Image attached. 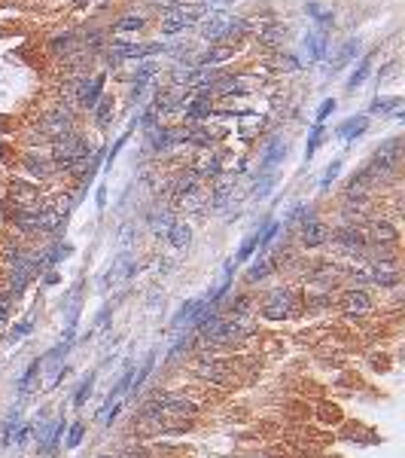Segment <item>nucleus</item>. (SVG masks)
<instances>
[{
  "label": "nucleus",
  "instance_id": "29",
  "mask_svg": "<svg viewBox=\"0 0 405 458\" xmlns=\"http://www.w3.org/2000/svg\"><path fill=\"white\" fill-rule=\"evenodd\" d=\"M272 68L277 71V73H296V71H302V62L296 55H290V52H274L272 55Z\"/></svg>",
  "mask_w": 405,
  "mask_h": 458
},
{
  "label": "nucleus",
  "instance_id": "30",
  "mask_svg": "<svg viewBox=\"0 0 405 458\" xmlns=\"http://www.w3.org/2000/svg\"><path fill=\"white\" fill-rule=\"evenodd\" d=\"M165 236H168V241H171L174 248H186V245H189V238H192V229H189V223L174 220V223H171V229H168Z\"/></svg>",
  "mask_w": 405,
  "mask_h": 458
},
{
  "label": "nucleus",
  "instance_id": "2",
  "mask_svg": "<svg viewBox=\"0 0 405 458\" xmlns=\"http://www.w3.org/2000/svg\"><path fill=\"white\" fill-rule=\"evenodd\" d=\"M207 15V6L198 3V0H192V3H186V0H180V3L174 6V10L162 13V34L165 37H174V34H183V31L196 28L198 19H205Z\"/></svg>",
  "mask_w": 405,
  "mask_h": 458
},
{
  "label": "nucleus",
  "instance_id": "40",
  "mask_svg": "<svg viewBox=\"0 0 405 458\" xmlns=\"http://www.w3.org/2000/svg\"><path fill=\"white\" fill-rule=\"evenodd\" d=\"M256 248H259V232H256V236H250L247 241H244V248L238 251V263H244V260H247V257H250L253 251H256Z\"/></svg>",
  "mask_w": 405,
  "mask_h": 458
},
{
  "label": "nucleus",
  "instance_id": "24",
  "mask_svg": "<svg viewBox=\"0 0 405 458\" xmlns=\"http://www.w3.org/2000/svg\"><path fill=\"white\" fill-rule=\"evenodd\" d=\"M113 107H116V101H113V95H101L98 98V104L89 110V116H91V122H95L98 129H104V126H110V120H113Z\"/></svg>",
  "mask_w": 405,
  "mask_h": 458
},
{
  "label": "nucleus",
  "instance_id": "37",
  "mask_svg": "<svg viewBox=\"0 0 405 458\" xmlns=\"http://www.w3.org/2000/svg\"><path fill=\"white\" fill-rule=\"evenodd\" d=\"M320 144H323V126H314V129H311V138H308V147H305V156H308V159L317 153Z\"/></svg>",
  "mask_w": 405,
  "mask_h": 458
},
{
  "label": "nucleus",
  "instance_id": "22",
  "mask_svg": "<svg viewBox=\"0 0 405 458\" xmlns=\"http://www.w3.org/2000/svg\"><path fill=\"white\" fill-rule=\"evenodd\" d=\"M329 34H320V31H308L305 34V43H302V49H305V55H308V64H314L320 62L326 52H329Z\"/></svg>",
  "mask_w": 405,
  "mask_h": 458
},
{
  "label": "nucleus",
  "instance_id": "35",
  "mask_svg": "<svg viewBox=\"0 0 405 458\" xmlns=\"http://www.w3.org/2000/svg\"><path fill=\"white\" fill-rule=\"evenodd\" d=\"M13 315V296L6 294V290H0V330L6 327V321H10Z\"/></svg>",
  "mask_w": 405,
  "mask_h": 458
},
{
  "label": "nucleus",
  "instance_id": "34",
  "mask_svg": "<svg viewBox=\"0 0 405 458\" xmlns=\"http://www.w3.org/2000/svg\"><path fill=\"white\" fill-rule=\"evenodd\" d=\"M272 272H274V260H256V266L247 272V281H250V285H256V281L268 278Z\"/></svg>",
  "mask_w": 405,
  "mask_h": 458
},
{
  "label": "nucleus",
  "instance_id": "33",
  "mask_svg": "<svg viewBox=\"0 0 405 458\" xmlns=\"http://www.w3.org/2000/svg\"><path fill=\"white\" fill-rule=\"evenodd\" d=\"M357 49H360V40H348V43L341 46L339 58L332 62V73H335V71H341L344 64H351V62H353V55H357Z\"/></svg>",
  "mask_w": 405,
  "mask_h": 458
},
{
  "label": "nucleus",
  "instance_id": "9",
  "mask_svg": "<svg viewBox=\"0 0 405 458\" xmlns=\"http://www.w3.org/2000/svg\"><path fill=\"white\" fill-rule=\"evenodd\" d=\"M46 55L52 58V62H61V58L80 52L82 43H80V28H64V31H55L52 37L43 43Z\"/></svg>",
  "mask_w": 405,
  "mask_h": 458
},
{
  "label": "nucleus",
  "instance_id": "13",
  "mask_svg": "<svg viewBox=\"0 0 405 458\" xmlns=\"http://www.w3.org/2000/svg\"><path fill=\"white\" fill-rule=\"evenodd\" d=\"M329 236H332V227L320 217H311V220H302V229H299V241L302 248L308 251H317V248L329 245Z\"/></svg>",
  "mask_w": 405,
  "mask_h": 458
},
{
  "label": "nucleus",
  "instance_id": "20",
  "mask_svg": "<svg viewBox=\"0 0 405 458\" xmlns=\"http://www.w3.org/2000/svg\"><path fill=\"white\" fill-rule=\"evenodd\" d=\"M250 34H253V24H250L247 15H229V22H226L223 43H229V46H241Z\"/></svg>",
  "mask_w": 405,
  "mask_h": 458
},
{
  "label": "nucleus",
  "instance_id": "5",
  "mask_svg": "<svg viewBox=\"0 0 405 458\" xmlns=\"http://www.w3.org/2000/svg\"><path fill=\"white\" fill-rule=\"evenodd\" d=\"M19 169H22L24 178L34 180V183H46V180H55L58 178L55 162L49 159V153H40V150H28V153H22Z\"/></svg>",
  "mask_w": 405,
  "mask_h": 458
},
{
  "label": "nucleus",
  "instance_id": "39",
  "mask_svg": "<svg viewBox=\"0 0 405 458\" xmlns=\"http://www.w3.org/2000/svg\"><path fill=\"white\" fill-rule=\"evenodd\" d=\"M329 113H335V98H326V101L317 107V126H323L329 120Z\"/></svg>",
  "mask_w": 405,
  "mask_h": 458
},
{
  "label": "nucleus",
  "instance_id": "16",
  "mask_svg": "<svg viewBox=\"0 0 405 458\" xmlns=\"http://www.w3.org/2000/svg\"><path fill=\"white\" fill-rule=\"evenodd\" d=\"M149 28V19L138 10H128L122 15H116V22L110 24L107 31H113V37H128V34H140V31Z\"/></svg>",
  "mask_w": 405,
  "mask_h": 458
},
{
  "label": "nucleus",
  "instance_id": "44",
  "mask_svg": "<svg viewBox=\"0 0 405 458\" xmlns=\"http://www.w3.org/2000/svg\"><path fill=\"white\" fill-rule=\"evenodd\" d=\"M91 382H95V379H86V382H82V388H80V394H77V406H82V403H86V397L91 394Z\"/></svg>",
  "mask_w": 405,
  "mask_h": 458
},
{
  "label": "nucleus",
  "instance_id": "15",
  "mask_svg": "<svg viewBox=\"0 0 405 458\" xmlns=\"http://www.w3.org/2000/svg\"><path fill=\"white\" fill-rule=\"evenodd\" d=\"M238 55V46H229V43H210L207 49H201L196 55V68H219V64L232 62Z\"/></svg>",
  "mask_w": 405,
  "mask_h": 458
},
{
  "label": "nucleus",
  "instance_id": "17",
  "mask_svg": "<svg viewBox=\"0 0 405 458\" xmlns=\"http://www.w3.org/2000/svg\"><path fill=\"white\" fill-rule=\"evenodd\" d=\"M180 113H183V120H186V126H201V122L214 120L216 107H214V101H205V98H189Z\"/></svg>",
  "mask_w": 405,
  "mask_h": 458
},
{
  "label": "nucleus",
  "instance_id": "19",
  "mask_svg": "<svg viewBox=\"0 0 405 458\" xmlns=\"http://www.w3.org/2000/svg\"><path fill=\"white\" fill-rule=\"evenodd\" d=\"M286 150H290V144H286V138H281V135L265 141V147H263V171L265 174H272V169H277V162L286 159Z\"/></svg>",
  "mask_w": 405,
  "mask_h": 458
},
{
  "label": "nucleus",
  "instance_id": "12",
  "mask_svg": "<svg viewBox=\"0 0 405 458\" xmlns=\"http://www.w3.org/2000/svg\"><path fill=\"white\" fill-rule=\"evenodd\" d=\"M226 22H229V13L226 10H207L205 19H198L196 31L205 43H223V34H226Z\"/></svg>",
  "mask_w": 405,
  "mask_h": 458
},
{
  "label": "nucleus",
  "instance_id": "8",
  "mask_svg": "<svg viewBox=\"0 0 405 458\" xmlns=\"http://www.w3.org/2000/svg\"><path fill=\"white\" fill-rule=\"evenodd\" d=\"M329 241L348 257H362V251H366V232L357 223H341L339 229H332Z\"/></svg>",
  "mask_w": 405,
  "mask_h": 458
},
{
  "label": "nucleus",
  "instance_id": "3",
  "mask_svg": "<svg viewBox=\"0 0 405 458\" xmlns=\"http://www.w3.org/2000/svg\"><path fill=\"white\" fill-rule=\"evenodd\" d=\"M34 129L43 131L49 141H55V138L67 135V131L80 129V120H77V110L61 107V104H52V107H46V110H40V120H37V126Z\"/></svg>",
  "mask_w": 405,
  "mask_h": 458
},
{
  "label": "nucleus",
  "instance_id": "27",
  "mask_svg": "<svg viewBox=\"0 0 405 458\" xmlns=\"http://www.w3.org/2000/svg\"><path fill=\"white\" fill-rule=\"evenodd\" d=\"M159 71H162V68H159V62H156V58H140V62L134 64V71L128 73V80L149 83L153 77H159Z\"/></svg>",
  "mask_w": 405,
  "mask_h": 458
},
{
  "label": "nucleus",
  "instance_id": "41",
  "mask_svg": "<svg viewBox=\"0 0 405 458\" xmlns=\"http://www.w3.org/2000/svg\"><path fill=\"white\" fill-rule=\"evenodd\" d=\"M339 171H341V162L339 159H335L332 165H329V169H326V174H323V180H320V189H329V183H332L335 178H339Z\"/></svg>",
  "mask_w": 405,
  "mask_h": 458
},
{
  "label": "nucleus",
  "instance_id": "14",
  "mask_svg": "<svg viewBox=\"0 0 405 458\" xmlns=\"http://www.w3.org/2000/svg\"><path fill=\"white\" fill-rule=\"evenodd\" d=\"M196 376L201 382H210V385H226L229 376H232V370H229V364L219 361V357H198Z\"/></svg>",
  "mask_w": 405,
  "mask_h": 458
},
{
  "label": "nucleus",
  "instance_id": "31",
  "mask_svg": "<svg viewBox=\"0 0 405 458\" xmlns=\"http://www.w3.org/2000/svg\"><path fill=\"white\" fill-rule=\"evenodd\" d=\"M232 187H235V180H232V178H223V174H219L214 193H210V205H214V208H223L226 199L232 196Z\"/></svg>",
  "mask_w": 405,
  "mask_h": 458
},
{
  "label": "nucleus",
  "instance_id": "28",
  "mask_svg": "<svg viewBox=\"0 0 405 458\" xmlns=\"http://www.w3.org/2000/svg\"><path fill=\"white\" fill-rule=\"evenodd\" d=\"M402 98L396 95V98H375L372 104H369V116H375V113H393V116H402Z\"/></svg>",
  "mask_w": 405,
  "mask_h": 458
},
{
  "label": "nucleus",
  "instance_id": "46",
  "mask_svg": "<svg viewBox=\"0 0 405 458\" xmlns=\"http://www.w3.org/2000/svg\"><path fill=\"white\" fill-rule=\"evenodd\" d=\"M91 3H95V0H71V6H73V10H89Z\"/></svg>",
  "mask_w": 405,
  "mask_h": 458
},
{
  "label": "nucleus",
  "instance_id": "38",
  "mask_svg": "<svg viewBox=\"0 0 405 458\" xmlns=\"http://www.w3.org/2000/svg\"><path fill=\"white\" fill-rule=\"evenodd\" d=\"M147 89H149V83H140V80H131V89H128V101H143L147 98Z\"/></svg>",
  "mask_w": 405,
  "mask_h": 458
},
{
  "label": "nucleus",
  "instance_id": "45",
  "mask_svg": "<svg viewBox=\"0 0 405 458\" xmlns=\"http://www.w3.org/2000/svg\"><path fill=\"white\" fill-rule=\"evenodd\" d=\"M396 68H399V64H396V62H390V64H384V71H381V73H378V80H387V77H393V73H396Z\"/></svg>",
  "mask_w": 405,
  "mask_h": 458
},
{
  "label": "nucleus",
  "instance_id": "6",
  "mask_svg": "<svg viewBox=\"0 0 405 458\" xmlns=\"http://www.w3.org/2000/svg\"><path fill=\"white\" fill-rule=\"evenodd\" d=\"M6 196H10V202L15 208H22V211L43 205V189H40V183H34L28 178H13L6 183Z\"/></svg>",
  "mask_w": 405,
  "mask_h": 458
},
{
  "label": "nucleus",
  "instance_id": "25",
  "mask_svg": "<svg viewBox=\"0 0 405 458\" xmlns=\"http://www.w3.org/2000/svg\"><path fill=\"white\" fill-rule=\"evenodd\" d=\"M375 55H378V49H372V52H366V55L360 58V64H357V68H353V73L348 77V89H351V92L357 89V86H362V83H366V77H369V73H372Z\"/></svg>",
  "mask_w": 405,
  "mask_h": 458
},
{
  "label": "nucleus",
  "instance_id": "32",
  "mask_svg": "<svg viewBox=\"0 0 405 458\" xmlns=\"http://www.w3.org/2000/svg\"><path fill=\"white\" fill-rule=\"evenodd\" d=\"M174 223V214L168 211V208H156L153 214H149V227H153L156 232H168Z\"/></svg>",
  "mask_w": 405,
  "mask_h": 458
},
{
  "label": "nucleus",
  "instance_id": "11",
  "mask_svg": "<svg viewBox=\"0 0 405 458\" xmlns=\"http://www.w3.org/2000/svg\"><path fill=\"white\" fill-rule=\"evenodd\" d=\"M362 232H366V245L396 248V241H399V229H396L387 217H372L366 227H362Z\"/></svg>",
  "mask_w": 405,
  "mask_h": 458
},
{
  "label": "nucleus",
  "instance_id": "23",
  "mask_svg": "<svg viewBox=\"0 0 405 458\" xmlns=\"http://www.w3.org/2000/svg\"><path fill=\"white\" fill-rule=\"evenodd\" d=\"M171 189H174L177 199H183V196H189V193H196V189H201V178L196 174V169H183L171 180Z\"/></svg>",
  "mask_w": 405,
  "mask_h": 458
},
{
  "label": "nucleus",
  "instance_id": "4",
  "mask_svg": "<svg viewBox=\"0 0 405 458\" xmlns=\"http://www.w3.org/2000/svg\"><path fill=\"white\" fill-rule=\"evenodd\" d=\"M296 312V294L293 287H272L263 296V306H259V315L265 321H286Z\"/></svg>",
  "mask_w": 405,
  "mask_h": 458
},
{
  "label": "nucleus",
  "instance_id": "47",
  "mask_svg": "<svg viewBox=\"0 0 405 458\" xmlns=\"http://www.w3.org/2000/svg\"><path fill=\"white\" fill-rule=\"evenodd\" d=\"M198 3H205V6H207V10H216V6H223V3H226V0H198Z\"/></svg>",
  "mask_w": 405,
  "mask_h": 458
},
{
  "label": "nucleus",
  "instance_id": "42",
  "mask_svg": "<svg viewBox=\"0 0 405 458\" xmlns=\"http://www.w3.org/2000/svg\"><path fill=\"white\" fill-rule=\"evenodd\" d=\"M82 431H86V424L77 422L71 428V437H67V449H73V446H80V440H82Z\"/></svg>",
  "mask_w": 405,
  "mask_h": 458
},
{
  "label": "nucleus",
  "instance_id": "18",
  "mask_svg": "<svg viewBox=\"0 0 405 458\" xmlns=\"http://www.w3.org/2000/svg\"><path fill=\"white\" fill-rule=\"evenodd\" d=\"M256 43L265 49V52H281L284 43H286V28L277 22H268L256 31Z\"/></svg>",
  "mask_w": 405,
  "mask_h": 458
},
{
  "label": "nucleus",
  "instance_id": "7",
  "mask_svg": "<svg viewBox=\"0 0 405 458\" xmlns=\"http://www.w3.org/2000/svg\"><path fill=\"white\" fill-rule=\"evenodd\" d=\"M104 86H107V73L104 71L80 77L77 80V110L80 113H89L91 107L98 104V98L104 95Z\"/></svg>",
  "mask_w": 405,
  "mask_h": 458
},
{
  "label": "nucleus",
  "instance_id": "43",
  "mask_svg": "<svg viewBox=\"0 0 405 458\" xmlns=\"http://www.w3.org/2000/svg\"><path fill=\"white\" fill-rule=\"evenodd\" d=\"M272 187H274V174H265V178L256 183V196H259V199L268 196V189H272Z\"/></svg>",
  "mask_w": 405,
  "mask_h": 458
},
{
  "label": "nucleus",
  "instance_id": "36",
  "mask_svg": "<svg viewBox=\"0 0 405 458\" xmlns=\"http://www.w3.org/2000/svg\"><path fill=\"white\" fill-rule=\"evenodd\" d=\"M140 3L147 6L149 13H159V15H162V13H168V10H174L180 0H140Z\"/></svg>",
  "mask_w": 405,
  "mask_h": 458
},
{
  "label": "nucleus",
  "instance_id": "21",
  "mask_svg": "<svg viewBox=\"0 0 405 458\" xmlns=\"http://www.w3.org/2000/svg\"><path fill=\"white\" fill-rule=\"evenodd\" d=\"M332 306H335V296H332V287H323V285H320V287H311L308 290V299H305V309L308 312H329V309H332Z\"/></svg>",
  "mask_w": 405,
  "mask_h": 458
},
{
  "label": "nucleus",
  "instance_id": "26",
  "mask_svg": "<svg viewBox=\"0 0 405 458\" xmlns=\"http://www.w3.org/2000/svg\"><path fill=\"white\" fill-rule=\"evenodd\" d=\"M366 129H369V116H351L348 122H341V126L335 129V135L341 141H357Z\"/></svg>",
  "mask_w": 405,
  "mask_h": 458
},
{
  "label": "nucleus",
  "instance_id": "10",
  "mask_svg": "<svg viewBox=\"0 0 405 458\" xmlns=\"http://www.w3.org/2000/svg\"><path fill=\"white\" fill-rule=\"evenodd\" d=\"M339 306H341V312L348 315V318H369V315L375 312V299L366 287H348L341 294Z\"/></svg>",
  "mask_w": 405,
  "mask_h": 458
},
{
  "label": "nucleus",
  "instance_id": "1",
  "mask_svg": "<svg viewBox=\"0 0 405 458\" xmlns=\"http://www.w3.org/2000/svg\"><path fill=\"white\" fill-rule=\"evenodd\" d=\"M399 169H402V138H387L366 165V171L372 174V180L378 187L387 180H393L396 174H399Z\"/></svg>",
  "mask_w": 405,
  "mask_h": 458
}]
</instances>
